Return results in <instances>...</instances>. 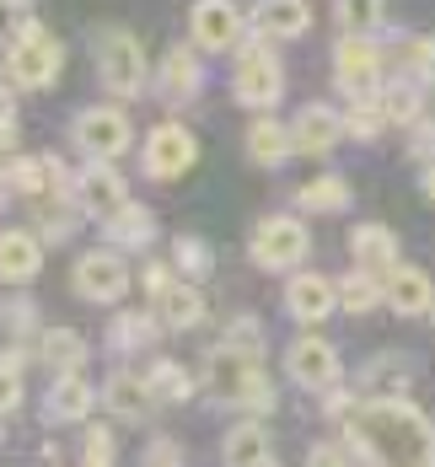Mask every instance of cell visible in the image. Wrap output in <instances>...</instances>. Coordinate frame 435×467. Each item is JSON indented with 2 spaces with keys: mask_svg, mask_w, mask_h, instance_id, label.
Returning <instances> with one entry per match:
<instances>
[{
  "mask_svg": "<svg viewBox=\"0 0 435 467\" xmlns=\"http://www.w3.org/2000/svg\"><path fill=\"white\" fill-rule=\"evenodd\" d=\"M338 430H360L382 446V457L392 462H414V467H430L435 462V420L403 392V398H360Z\"/></svg>",
  "mask_w": 435,
  "mask_h": 467,
  "instance_id": "6da1fadb",
  "label": "cell"
},
{
  "mask_svg": "<svg viewBox=\"0 0 435 467\" xmlns=\"http://www.w3.org/2000/svg\"><path fill=\"white\" fill-rule=\"evenodd\" d=\"M199 381L204 392L221 403V409H242V414H274L280 392H274V376L264 371V355L258 349H237L226 338H215L199 360Z\"/></svg>",
  "mask_w": 435,
  "mask_h": 467,
  "instance_id": "7a4b0ae2",
  "label": "cell"
},
{
  "mask_svg": "<svg viewBox=\"0 0 435 467\" xmlns=\"http://www.w3.org/2000/svg\"><path fill=\"white\" fill-rule=\"evenodd\" d=\"M65 70V44L48 33L44 22L27 11L11 27V48H5V76L16 81V92H48Z\"/></svg>",
  "mask_w": 435,
  "mask_h": 467,
  "instance_id": "3957f363",
  "label": "cell"
},
{
  "mask_svg": "<svg viewBox=\"0 0 435 467\" xmlns=\"http://www.w3.org/2000/svg\"><path fill=\"white\" fill-rule=\"evenodd\" d=\"M92 65H97L102 92H113L119 102H135L150 87V59H145L140 38L129 27H102V33H92Z\"/></svg>",
  "mask_w": 435,
  "mask_h": 467,
  "instance_id": "277c9868",
  "label": "cell"
},
{
  "mask_svg": "<svg viewBox=\"0 0 435 467\" xmlns=\"http://www.w3.org/2000/svg\"><path fill=\"white\" fill-rule=\"evenodd\" d=\"M237 70H232V97H237L247 113H274V102L285 97V65L280 54L269 48L264 33H247L237 48H232Z\"/></svg>",
  "mask_w": 435,
  "mask_h": 467,
  "instance_id": "5b68a950",
  "label": "cell"
},
{
  "mask_svg": "<svg viewBox=\"0 0 435 467\" xmlns=\"http://www.w3.org/2000/svg\"><path fill=\"white\" fill-rule=\"evenodd\" d=\"M140 285H145V301L156 306V317L172 327V333H193V327L210 317V301H204L199 280H183L178 264H145Z\"/></svg>",
  "mask_w": 435,
  "mask_h": 467,
  "instance_id": "8992f818",
  "label": "cell"
},
{
  "mask_svg": "<svg viewBox=\"0 0 435 467\" xmlns=\"http://www.w3.org/2000/svg\"><path fill=\"white\" fill-rule=\"evenodd\" d=\"M70 290L87 301V306H119L129 301L135 290V269H129V253L124 247H87L76 264H70Z\"/></svg>",
  "mask_w": 435,
  "mask_h": 467,
  "instance_id": "52a82bcc",
  "label": "cell"
},
{
  "mask_svg": "<svg viewBox=\"0 0 435 467\" xmlns=\"http://www.w3.org/2000/svg\"><path fill=\"white\" fill-rule=\"evenodd\" d=\"M70 145L97 161H119L135 145V119L124 113V102H87L70 119Z\"/></svg>",
  "mask_w": 435,
  "mask_h": 467,
  "instance_id": "ba28073f",
  "label": "cell"
},
{
  "mask_svg": "<svg viewBox=\"0 0 435 467\" xmlns=\"http://www.w3.org/2000/svg\"><path fill=\"white\" fill-rule=\"evenodd\" d=\"M312 253V232L301 215H264L253 236H247V258L264 269V275H295Z\"/></svg>",
  "mask_w": 435,
  "mask_h": 467,
  "instance_id": "9c48e42d",
  "label": "cell"
},
{
  "mask_svg": "<svg viewBox=\"0 0 435 467\" xmlns=\"http://www.w3.org/2000/svg\"><path fill=\"white\" fill-rule=\"evenodd\" d=\"M334 87L344 97H377L387 87V54L377 44V33H338Z\"/></svg>",
  "mask_w": 435,
  "mask_h": 467,
  "instance_id": "30bf717a",
  "label": "cell"
},
{
  "mask_svg": "<svg viewBox=\"0 0 435 467\" xmlns=\"http://www.w3.org/2000/svg\"><path fill=\"white\" fill-rule=\"evenodd\" d=\"M193 161H199V140H193L178 119H161L140 145V172L150 183H178V178H189Z\"/></svg>",
  "mask_w": 435,
  "mask_h": 467,
  "instance_id": "8fae6325",
  "label": "cell"
},
{
  "mask_svg": "<svg viewBox=\"0 0 435 467\" xmlns=\"http://www.w3.org/2000/svg\"><path fill=\"white\" fill-rule=\"evenodd\" d=\"M285 376L301 392H328L344 381V360H338V344L317 338V333H301L285 344Z\"/></svg>",
  "mask_w": 435,
  "mask_h": 467,
  "instance_id": "7c38bea8",
  "label": "cell"
},
{
  "mask_svg": "<svg viewBox=\"0 0 435 467\" xmlns=\"http://www.w3.org/2000/svg\"><path fill=\"white\" fill-rule=\"evenodd\" d=\"M247 27H253V16H242L237 0H193L189 11V38L204 54H232L247 38Z\"/></svg>",
  "mask_w": 435,
  "mask_h": 467,
  "instance_id": "4fadbf2b",
  "label": "cell"
},
{
  "mask_svg": "<svg viewBox=\"0 0 435 467\" xmlns=\"http://www.w3.org/2000/svg\"><path fill=\"white\" fill-rule=\"evenodd\" d=\"M285 317L301 327H317L328 323L338 312V280H328V275H317V269H295L285 280Z\"/></svg>",
  "mask_w": 435,
  "mask_h": 467,
  "instance_id": "5bb4252c",
  "label": "cell"
},
{
  "mask_svg": "<svg viewBox=\"0 0 435 467\" xmlns=\"http://www.w3.org/2000/svg\"><path fill=\"white\" fill-rule=\"evenodd\" d=\"M204 48L193 44H172L167 54H161V65H156V92L167 97L172 108H183V102H193V97L204 92V59H199Z\"/></svg>",
  "mask_w": 435,
  "mask_h": 467,
  "instance_id": "9a60e30c",
  "label": "cell"
},
{
  "mask_svg": "<svg viewBox=\"0 0 435 467\" xmlns=\"http://www.w3.org/2000/svg\"><path fill=\"white\" fill-rule=\"evenodd\" d=\"M97 403H102V387H92L87 371H59L44 392V420L48 424H87Z\"/></svg>",
  "mask_w": 435,
  "mask_h": 467,
  "instance_id": "2e32d148",
  "label": "cell"
},
{
  "mask_svg": "<svg viewBox=\"0 0 435 467\" xmlns=\"http://www.w3.org/2000/svg\"><path fill=\"white\" fill-rule=\"evenodd\" d=\"M290 140H295V156H328L338 140H349V135H344V113L328 108V102H306V108H295V119H290Z\"/></svg>",
  "mask_w": 435,
  "mask_h": 467,
  "instance_id": "e0dca14e",
  "label": "cell"
},
{
  "mask_svg": "<svg viewBox=\"0 0 435 467\" xmlns=\"http://www.w3.org/2000/svg\"><path fill=\"white\" fill-rule=\"evenodd\" d=\"M124 199H129L124 172H119L113 161H97V156H87V167L76 172V204H81L92 221H102V215H113Z\"/></svg>",
  "mask_w": 435,
  "mask_h": 467,
  "instance_id": "ac0fdd59",
  "label": "cell"
},
{
  "mask_svg": "<svg viewBox=\"0 0 435 467\" xmlns=\"http://www.w3.org/2000/svg\"><path fill=\"white\" fill-rule=\"evenodd\" d=\"M102 409L113 414V420H129V424H140L150 420L161 403H156V392H150V381H145V371H108L102 376Z\"/></svg>",
  "mask_w": 435,
  "mask_h": 467,
  "instance_id": "d6986e66",
  "label": "cell"
},
{
  "mask_svg": "<svg viewBox=\"0 0 435 467\" xmlns=\"http://www.w3.org/2000/svg\"><path fill=\"white\" fill-rule=\"evenodd\" d=\"M161 317H156V306H119L113 317H108V333H102V344H108V355H140V349H156V338H161Z\"/></svg>",
  "mask_w": 435,
  "mask_h": 467,
  "instance_id": "ffe728a7",
  "label": "cell"
},
{
  "mask_svg": "<svg viewBox=\"0 0 435 467\" xmlns=\"http://www.w3.org/2000/svg\"><path fill=\"white\" fill-rule=\"evenodd\" d=\"M44 236L38 232H22V226H11V232H0V285H11V290H22V285H33L44 275Z\"/></svg>",
  "mask_w": 435,
  "mask_h": 467,
  "instance_id": "44dd1931",
  "label": "cell"
},
{
  "mask_svg": "<svg viewBox=\"0 0 435 467\" xmlns=\"http://www.w3.org/2000/svg\"><path fill=\"white\" fill-rule=\"evenodd\" d=\"M221 462L232 467H274L280 462V451H274V435H269V424L264 414H247L226 430V441H221Z\"/></svg>",
  "mask_w": 435,
  "mask_h": 467,
  "instance_id": "7402d4cb",
  "label": "cell"
},
{
  "mask_svg": "<svg viewBox=\"0 0 435 467\" xmlns=\"http://www.w3.org/2000/svg\"><path fill=\"white\" fill-rule=\"evenodd\" d=\"M253 33L269 44H295L312 33V0H258L253 5Z\"/></svg>",
  "mask_w": 435,
  "mask_h": 467,
  "instance_id": "603a6c76",
  "label": "cell"
},
{
  "mask_svg": "<svg viewBox=\"0 0 435 467\" xmlns=\"http://www.w3.org/2000/svg\"><path fill=\"white\" fill-rule=\"evenodd\" d=\"M349 264H360V269H377V275H387V269H398L403 264V247H398V232L392 226H382V221H360V226H349Z\"/></svg>",
  "mask_w": 435,
  "mask_h": 467,
  "instance_id": "cb8c5ba5",
  "label": "cell"
},
{
  "mask_svg": "<svg viewBox=\"0 0 435 467\" xmlns=\"http://www.w3.org/2000/svg\"><path fill=\"white\" fill-rule=\"evenodd\" d=\"M97 226H102V236H108L113 247H124V253H145V247L161 236L156 210H150V204H135V199H124V204H119L113 215H102Z\"/></svg>",
  "mask_w": 435,
  "mask_h": 467,
  "instance_id": "d4e9b609",
  "label": "cell"
},
{
  "mask_svg": "<svg viewBox=\"0 0 435 467\" xmlns=\"http://www.w3.org/2000/svg\"><path fill=\"white\" fill-rule=\"evenodd\" d=\"M355 387H360V398H403L414 387V360L398 355V349H382V355H371L360 366Z\"/></svg>",
  "mask_w": 435,
  "mask_h": 467,
  "instance_id": "484cf974",
  "label": "cell"
},
{
  "mask_svg": "<svg viewBox=\"0 0 435 467\" xmlns=\"http://www.w3.org/2000/svg\"><path fill=\"white\" fill-rule=\"evenodd\" d=\"M242 145H247V161L253 167H285L290 156H295V140H290V124H280L274 113H258L253 124H247V135H242Z\"/></svg>",
  "mask_w": 435,
  "mask_h": 467,
  "instance_id": "4316f807",
  "label": "cell"
},
{
  "mask_svg": "<svg viewBox=\"0 0 435 467\" xmlns=\"http://www.w3.org/2000/svg\"><path fill=\"white\" fill-rule=\"evenodd\" d=\"M387 306H392L398 317H430V306H435L430 275H425V269H414V264L387 269Z\"/></svg>",
  "mask_w": 435,
  "mask_h": 467,
  "instance_id": "83f0119b",
  "label": "cell"
},
{
  "mask_svg": "<svg viewBox=\"0 0 435 467\" xmlns=\"http://www.w3.org/2000/svg\"><path fill=\"white\" fill-rule=\"evenodd\" d=\"M295 210L301 215H349L355 210V188L344 172H323V178H306L295 188Z\"/></svg>",
  "mask_w": 435,
  "mask_h": 467,
  "instance_id": "f1b7e54d",
  "label": "cell"
},
{
  "mask_svg": "<svg viewBox=\"0 0 435 467\" xmlns=\"http://www.w3.org/2000/svg\"><path fill=\"white\" fill-rule=\"evenodd\" d=\"M38 360L48 366V376L87 371L92 344H87V333H81V327H44V333H38Z\"/></svg>",
  "mask_w": 435,
  "mask_h": 467,
  "instance_id": "f546056e",
  "label": "cell"
},
{
  "mask_svg": "<svg viewBox=\"0 0 435 467\" xmlns=\"http://www.w3.org/2000/svg\"><path fill=\"white\" fill-rule=\"evenodd\" d=\"M377 306H387V275L349 264V275L338 280V312L366 317V312H377Z\"/></svg>",
  "mask_w": 435,
  "mask_h": 467,
  "instance_id": "4dcf8cb0",
  "label": "cell"
},
{
  "mask_svg": "<svg viewBox=\"0 0 435 467\" xmlns=\"http://www.w3.org/2000/svg\"><path fill=\"white\" fill-rule=\"evenodd\" d=\"M38 355V344H22V338H5L0 349V420H11L22 409V376H27V360Z\"/></svg>",
  "mask_w": 435,
  "mask_h": 467,
  "instance_id": "1f68e13d",
  "label": "cell"
},
{
  "mask_svg": "<svg viewBox=\"0 0 435 467\" xmlns=\"http://www.w3.org/2000/svg\"><path fill=\"white\" fill-rule=\"evenodd\" d=\"M419 87H425V81H414V76H403V70H398V76H392V81H387L382 92V113H387V124H398V130H409V124H414V119H425V92H419Z\"/></svg>",
  "mask_w": 435,
  "mask_h": 467,
  "instance_id": "d6a6232c",
  "label": "cell"
},
{
  "mask_svg": "<svg viewBox=\"0 0 435 467\" xmlns=\"http://www.w3.org/2000/svg\"><path fill=\"white\" fill-rule=\"evenodd\" d=\"M145 381H150L156 403H189L193 392H199V376L183 371V366H178V360H167V355H156V360L145 366Z\"/></svg>",
  "mask_w": 435,
  "mask_h": 467,
  "instance_id": "836d02e7",
  "label": "cell"
},
{
  "mask_svg": "<svg viewBox=\"0 0 435 467\" xmlns=\"http://www.w3.org/2000/svg\"><path fill=\"white\" fill-rule=\"evenodd\" d=\"M344 135L360 145H377L387 135V113H382V97H349L344 108Z\"/></svg>",
  "mask_w": 435,
  "mask_h": 467,
  "instance_id": "e575fe53",
  "label": "cell"
},
{
  "mask_svg": "<svg viewBox=\"0 0 435 467\" xmlns=\"http://www.w3.org/2000/svg\"><path fill=\"white\" fill-rule=\"evenodd\" d=\"M0 333L5 338H22V344H38V301L33 296H5L0 301Z\"/></svg>",
  "mask_w": 435,
  "mask_h": 467,
  "instance_id": "d590c367",
  "label": "cell"
},
{
  "mask_svg": "<svg viewBox=\"0 0 435 467\" xmlns=\"http://www.w3.org/2000/svg\"><path fill=\"white\" fill-rule=\"evenodd\" d=\"M172 264H178L183 280H210V269H215V247H210L204 236L183 232L178 242H172Z\"/></svg>",
  "mask_w": 435,
  "mask_h": 467,
  "instance_id": "8d00e7d4",
  "label": "cell"
},
{
  "mask_svg": "<svg viewBox=\"0 0 435 467\" xmlns=\"http://www.w3.org/2000/svg\"><path fill=\"white\" fill-rule=\"evenodd\" d=\"M5 178H11V188H16V199H44V188H48V161L44 156H11L5 161Z\"/></svg>",
  "mask_w": 435,
  "mask_h": 467,
  "instance_id": "74e56055",
  "label": "cell"
},
{
  "mask_svg": "<svg viewBox=\"0 0 435 467\" xmlns=\"http://www.w3.org/2000/svg\"><path fill=\"white\" fill-rule=\"evenodd\" d=\"M334 11L344 33H382L387 27V0H334Z\"/></svg>",
  "mask_w": 435,
  "mask_h": 467,
  "instance_id": "f35d334b",
  "label": "cell"
},
{
  "mask_svg": "<svg viewBox=\"0 0 435 467\" xmlns=\"http://www.w3.org/2000/svg\"><path fill=\"white\" fill-rule=\"evenodd\" d=\"M398 70L414 76V81H435V38L430 33L403 38V48H398Z\"/></svg>",
  "mask_w": 435,
  "mask_h": 467,
  "instance_id": "ab89813d",
  "label": "cell"
},
{
  "mask_svg": "<svg viewBox=\"0 0 435 467\" xmlns=\"http://www.w3.org/2000/svg\"><path fill=\"white\" fill-rule=\"evenodd\" d=\"M81 215H87V210H76V204H54V210H38V236H44L48 247H65L70 236L81 232Z\"/></svg>",
  "mask_w": 435,
  "mask_h": 467,
  "instance_id": "60d3db41",
  "label": "cell"
},
{
  "mask_svg": "<svg viewBox=\"0 0 435 467\" xmlns=\"http://www.w3.org/2000/svg\"><path fill=\"white\" fill-rule=\"evenodd\" d=\"M81 462H87V467L119 462V435H113V424H87V441H81Z\"/></svg>",
  "mask_w": 435,
  "mask_h": 467,
  "instance_id": "b9f144b4",
  "label": "cell"
},
{
  "mask_svg": "<svg viewBox=\"0 0 435 467\" xmlns=\"http://www.w3.org/2000/svg\"><path fill=\"white\" fill-rule=\"evenodd\" d=\"M221 338L226 344H237V349H269V338H264V323L258 317H247V312H237V317H226V327H221Z\"/></svg>",
  "mask_w": 435,
  "mask_h": 467,
  "instance_id": "7bdbcfd3",
  "label": "cell"
},
{
  "mask_svg": "<svg viewBox=\"0 0 435 467\" xmlns=\"http://www.w3.org/2000/svg\"><path fill=\"white\" fill-rule=\"evenodd\" d=\"M140 462L145 467H183V462H189V451H183L172 435H150V446L140 451Z\"/></svg>",
  "mask_w": 435,
  "mask_h": 467,
  "instance_id": "ee69618b",
  "label": "cell"
},
{
  "mask_svg": "<svg viewBox=\"0 0 435 467\" xmlns=\"http://www.w3.org/2000/svg\"><path fill=\"white\" fill-rule=\"evenodd\" d=\"M409 156L419 167H435V119H414L409 124Z\"/></svg>",
  "mask_w": 435,
  "mask_h": 467,
  "instance_id": "f6af8a7d",
  "label": "cell"
},
{
  "mask_svg": "<svg viewBox=\"0 0 435 467\" xmlns=\"http://www.w3.org/2000/svg\"><path fill=\"white\" fill-rule=\"evenodd\" d=\"M306 462H317V467H334V462H355V451H349V441H344V435H328V441H317V446L306 451Z\"/></svg>",
  "mask_w": 435,
  "mask_h": 467,
  "instance_id": "bcb514c9",
  "label": "cell"
},
{
  "mask_svg": "<svg viewBox=\"0 0 435 467\" xmlns=\"http://www.w3.org/2000/svg\"><path fill=\"white\" fill-rule=\"evenodd\" d=\"M22 145V124H16V108H0V161H11Z\"/></svg>",
  "mask_w": 435,
  "mask_h": 467,
  "instance_id": "7dc6e473",
  "label": "cell"
},
{
  "mask_svg": "<svg viewBox=\"0 0 435 467\" xmlns=\"http://www.w3.org/2000/svg\"><path fill=\"white\" fill-rule=\"evenodd\" d=\"M419 193H425V199H435V167H419Z\"/></svg>",
  "mask_w": 435,
  "mask_h": 467,
  "instance_id": "c3c4849f",
  "label": "cell"
},
{
  "mask_svg": "<svg viewBox=\"0 0 435 467\" xmlns=\"http://www.w3.org/2000/svg\"><path fill=\"white\" fill-rule=\"evenodd\" d=\"M11 193H16V188H11V178H5V161H0V210L11 204Z\"/></svg>",
  "mask_w": 435,
  "mask_h": 467,
  "instance_id": "681fc988",
  "label": "cell"
},
{
  "mask_svg": "<svg viewBox=\"0 0 435 467\" xmlns=\"http://www.w3.org/2000/svg\"><path fill=\"white\" fill-rule=\"evenodd\" d=\"M0 5H5L11 16H27V11H33V0H0Z\"/></svg>",
  "mask_w": 435,
  "mask_h": 467,
  "instance_id": "f907efd6",
  "label": "cell"
},
{
  "mask_svg": "<svg viewBox=\"0 0 435 467\" xmlns=\"http://www.w3.org/2000/svg\"><path fill=\"white\" fill-rule=\"evenodd\" d=\"M430 323H435V306H430Z\"/></svg>",
  "mask_w": 435,
  "mask_h": 467,
  "instance_id": "816d5d0a",
  "label": "cell"
}]
</instances>
